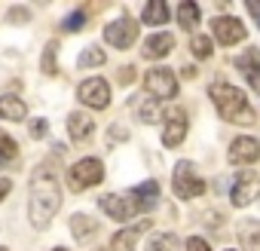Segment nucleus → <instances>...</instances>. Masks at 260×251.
Listing matches in <instances>:
<instances>
[{"label":"nucleus","instance_id":"nucleus-1","mask_svg":"<svg viewBox=\"0 0 260 251\" xmlns=\"http://www.w3.org/2000/svg\"><path fill=\"white\" fill-rule=\"evenodd\" d=\"M61 208V187L55 181L52 172L40 169L34 178H31V205H28V214H31V224L37 230L49 227V221L55 217V211Z\"/></svg>","mask_w":260,"mask_h":251},{"label":"nucleus","instance_id":"nucleus-2","mask_svg":"<svg viewBox=\"0 0 260 251\" xmlns=\"http://www.w3.org/2000/svg\"><path fill=\"white\" fill-rule=\"evenodd\" d=\"M208 95H211L217 113H220L226 122H233V125H251V122H254V113H251L248 98H245L242 89H236V86H230V83H211Z\"/></svg>","mask_w":260,"mask_h":251},{"label":"nucleus","instance_id":"nucleus-3","mask_svg":"<svg viewBox=\"0 0 260 251\" xmlns=\"http://www.w3.org/2000/svg\"><path fill=\"white\" fill-rule=\"evenodd\" d=\"M101 181H104V166H101V160H95V156H86V160L74 163L71 172H68V184H71L74 190H86V187H95V184H101Z\"/></svg>","mask_w":260,"mask_h":251},{"label":"nucleus","instance_id":"nucleus-4","mask_svg":"<svg viewBox=\"0 0 260 251\" xmlns=\"http://www.w3.org/2000/svg\"><path fill=\"white\" fill-rule=\"evenodd\" d=\"M144 89L153 95V101H169L178 95V77L169 68H150L144 74Z\"/></svg>","mask_w":260,"mask_h":251},{"label":"nucleus","instance_id":"nucleus-5","mask_svg":"<svg viewBox=\"0 0 260 251\" xmlns=\"http://www.w3.org/2000/svg\"><path fill=\"white\" fill-rule=\"evenodd\" d=\"M172 184H175V193L181 199H193V196H202L205 193V181L196 175V166L190 160H181L175 166V181Z\"/></svg>","mask_w":260,"mask_h":251},{"label":"nucleus","instance_id":"nucleus-6","mask_svg":"<svg viewBox=\"0 0 260 251\" xmlns=\"http://www.w3.org/2000/svg\"><path fill=\"white\" fill-rule=\"evenodd\" d=\"M77 98H80L86 107L104 110V107L110 104V86H107V80H101V77H89L86 83H80Z\"/></svg>","mask_w":260,"mask_h":251},{"label":"nucleus","instance_id":"nucleus-7","mask_svg":"<svg viewBox=\"0 0 260 251\" xmlns=\"http://www.w3.org/2000/svg\"><path fill=\"white\" fill-rule=\"evenodd\" d=\"M104 40L113 49H128V46L138 40V25L128 19V16H122V19H116V22H110L104 28Z\"/></svg>","mask_w":260,"mask_h":251},{"label":"nucleus","instance_id":"nucleus-8","mask_svg":"<svg viewBox=\"0 0 260 251\" xmlns=\"http://www.w3.org/2000/svg\"><path fill=\"white\" fill-rule=\"evenodd\" d=\"M257 196H260V175L257 172H242L236 178V184H233V193H230L233 205L236 208H245V205L257 202Z\"/></svg>","mask_w":260,"mask_h":251},{"label":"nucleus","instance_id":"nucleus-9","mask_svg":"<svg viewBox=\"0 0 260 251\" xmlns=\"http://www.w3.org/2000/svg\"><path fill=\"white\" fill-rule=\"evenodd\" d=\"M211 34H214V40H220V46H236L245 40V25L233 16H217L211 22Z\"/></svg>","mask_w":260,"mask_h":251},{"label":"nucleus","instance_id":"nucleus-10","mask_svg":"<svg viewBox=\"0 0 260 251\" xmlns=\"http://www.w3.org/2000/svg\"><path fill=\"white\" fill-rule=\"evenodd\" d=\"M260 160V141L251 135H242L230 144V163L233 166H251Z\"/></svg>","mask_w":260,"mask_h":251},{"label":"nucleus","instance_id":"nucleus-11","mask_svg":"<svg viewBox=\"0 0 260 251\" xmlns=\"http://www.w3.org/2000/svg\"><path fill=\"white\" fill-rule=\"evenodd\" d=\"M184 138H187V113L181 107H172L169 110V122L162 129V144L166 147H178Z\"/></svg>","mask_w":260,"mask_h":251},{"label":"nucleus","instance_id":"nucleus-12","mask_svg":"<svg viewBox=\"0 0 260 251\" xmlns=\"http://www.w3.org/2000/svg\"><path fill=\"white\" fill-rule=\"evenodd\" d=\"M98 205H101V211H107L113 221H128L132 214H138V208H135V202H132V199H128V193H125V196H116V193L101 196V199H98Z\"/></svg>","mask_w":260,"mask_h":251},{"label":"nucleus","instance_id":"nucleus-13","mask_svg":"<svg viewBox=\"0 0 260 251\" xmlns=\"http://www.w3.org/2000/svg\"><path fill=\"white\" fill-rule=\"evenodd\" d=\"M150 230V221H138L135 227H122L116 236H113V251H138V239Z\"/></svg>","mask_w":260,"mask_h":251},{"label":"nucleus","instance_id":"nucleus-14","mask_svg":"<svg viewBox=\"0 0 260 251\" xmlns=\"http://www.w3.org/2000/svg\"><path fill=\"white\" fill-rule=\"evenodd\" d=\"M128 199L135 202L138 211H150V208H156V202H159V184H156V181H144V184H138L132 193H128Z\"/></svg>","mask_w":260,"mask_h":251},{"label":"nucleus","instance_id":"nucleus-15","mask_svg":"<svg viewBox=\"0 0 260 251\" xmlns=\"http://www.w3.org/2000/svg\"><path fill=\"white\" fill-rule=\"evenodd\" d=\"M175 49V37L172 34H166V31H159V34H153V37H147L144 40V58H166L169 52Z\"/></svg>","mask_w":260,"mask_h":251},{"label":"nucleus","instance_id":"nucleus-16","mask_svg":"<svg viewBox=\"0 0 260 251\" xmlns=\"http://www.w3.org/2000/svg\"><path fill=\"white\" fill-rule=\"evenodd\" d=\"M236 65H239V71L248 77L251 89L260 92V52H257V49H245V55L236 58Z\"/></svg>","mask_w":260,"mask_h":251},{"label":"nucleus","instance_id":"nucleus-17","mask_svg":"<svg viewBox=\"0 0 260 251\" xmlns=\"http://www.w3.org/2000/svg\"><path fill=\"white\" fill-rule=\"evenodd\" d=\"M92 129H95V122H92V116H89V113L74 110V113L68 116V132H71V138H74V141H86V138L92 135Z\"/></svg>","mask_w":260,"mask_h":251},{"label":"nucleus","instance_id":"nucleus-18","mask_svg":"<svg viewBox=\"0 0 260 251\" xmlns=\"http://www.w3.org/2000/svg\"><path fill=\"white\" fill-rule=\"evenodd\" d=\"M25 113H28V107H25L22 98H16V95H4V98H0V119L19 122V119H25Z\"/></svg>","mask_w":260,"mask_h":251},{"label":"nucleus","instance_id":"nucleus-19","mask_svg":"<svg viewBox=\"0 0 260 251\" xmlns=\"http://www.w3.org/2000/svg\"><path fill=\"white\" fill-rule=\"evenodd\" d=\"M141 22L144 25H166L169 22V7L162 4V0H150V4L144 7V13H141Z\"/></svg>","mask_w":260,"mask_h":251},{"label":"nucleus","instance_id":"nucleus-20","mask_svg":"<svg viewBox=\"0 0 260 251\" xmlns=\"http://www.w3.org/2000/svg\"><path fill=\"white\" fill-rule=\"evenodd\" d=\"M239 239H242L245 251H260V221H245L239 230Z\"/></svg>","mask_w":260,"mask_h":251},{"label":"nucleus","instance_id":"nucleus-21","mask_svg":"<svg viewBox=\"0 0 260 251\" xmlns=\"http://www.w3.org/2000/svg\"><path fill=\"white\" fill-rule=\"evenodd\" d=\"M199 7L193 4V0H184V4L178 7V22H181V28H187V31H193L196 25H199Z\"/></svg>","mask_w":260,"mask_h":251},{"label":"nucleus","instance_id":"nucleus-22","mask_svg":"<svg viewBox=\"0 0 260 251\" xmlns=\"http://www.w3.org/2000/svg\"><path fill=\"white\" fill-rule=\"evenodd\" d=\"M98 230V224L89 217V214H74L71 217V233H74V239H86V236H92Z\"/></svg>","mask_w":260,"mask_h":251},{"label":"nucleus","instance_id":"nucleus-23","mask_svg":"<svg viewBox=\"0 0 260 251\" xmlns=\"http://www.w3.org/2000/svg\"><path fill=\"white\" fill-rule=\"evenodd\" d=\"M16 156H19V144L13 141V135H7L4 129H0V169L10 166Z\"/></svg>","mask_w":260,"mask_h":251},{"label":"nucleus","instance_id":"nucleus-24","mask_svg":"<svg viewBox=\"0 0 260 251\" xmlns=\"http://www.w3.org/2000/svg\"><path fill=\"white\" fill-rule=\"evenodd\" d=\"M104 61H107V55H104V49H98V46L83 49V52H80V58H77V65H80V68H101Z\"/></svg>","mask_w":260,"mask_h":251},{"label":"nucleus","instance_id":"nucleus-25","mask_svg":"<svg viewBox=\"0 0 260 251\" xmlns=\"http://www.w3.org/2000/svg\"><path fill=\"white\" fill-rule=\"evenodd\" d=\"M190 52L196 55V58H211V37H205V34H196L193 40H190Z\"/></svg>","mask_w":260,"mask_h":251},{"label":"nucleus","instance_id":"nucleus-26","mask_svg":"<svg viewBox=\"0 0 260 251\" xmlns=\"http://www.w3.org/2000/svg\"><path fill=\"white\" fill-rule=\"evenodd\" d=\"M55 52H58V43L52 40V43L43 49V61H40V71H43V74H49V77H55V74H58V68H55Z\"/></svg>","mask_w":260,"mask_h":251},{"label":"nucleus","instance_id":"nucleus-27","mask_svg":"<svg viewBox=\"0 0 260 251\" xmlns=\"http://www.w3.org/2000/svg\"><path fill=\"white\" fill-rule=\"evenodd\" d=\"M138 116H141V122H156L159 119V101H153V98L141 101L138 104Z\"/></svg>","mask_w":260,"mask_h":251},{"label":"nucleus","instance_id":"nucleus-28","mask_svg":"<svg viewBox=\"0 0 260 251\" xmlns=\"http://www.w3.org/2000/svg\"><path fill=\"white\" fill-rule=\"evenodd\" d=\"M150 251H178V236H175V233L153 236V242H150Z\"/></svg>","mask_w":260,"mask_h":251},{"label":"nucleus","instance_id":"nucleus-29","mask_svg":"<svg viewBox=\"0 0 260 251\" xmlns=\"http://www.w3.org/2000/svg\"><path fill=\"white\" fill-rule=\"evenodd\" d=\"M83 25H86V13H83V10L71 13V16H68V19L61 22V28H64V31H71V34H74V31H80Z\"/></svg>","mask_w":260,"mask_h":251},{"label":"nucleus","instance_id":"nucleus-30","mask_svg":"<svg viewBox=\"0 0 260 251\" xmlns=\"http://www.w3.org/2000/svg\"><path fill=\"white\" fill-rule=\"evenodd\" d=\"M7 19H10L13 25H25V22H31V10H28V7H13V10L7 13Z\"/></svg>","mask_w":260,"mask_h":251},{"label":"nucleus","instance_id":"nucleus-31","mask_svg":"<svg viewBox=\"0 0 260 251\" xmlns=\"http://www.w3.org/2000/svg\"><path fill=\"white\" fill-rule=\"evenodd\" d=\"M46 132H49L46 119H34V122H31V138H43Z\"/></svg>","mask_w":260,"mask_h":251},{"label":"nucleus","instance_id":"nucleus-32","mask_svg":"<svg viewBox=\"0 0 260 251\" xmlns=\"http://www.w3.org/2000/svg\"><path fill=\"white\" fill-rule=\"evenodd\" d=\"M187 251H211V248H208V242H205V239L190 236V239H187Z\"/></svg>","mask_w":260,"mask_h":251},{"label":"nucleus","instance_id":"nucleus-33","mask_svg":"<svg viewBox=\"0 0 260 251\" xmlns=\"http://www.w3.org/2000/svg\"><path fill=\"white\" fill-rule=\"evenodd\" d=\"M132 80H135V68H122V71H119V83H122V86H128Z\"/></svg>","mask_w":260,"mask_h":251},{"label":"nucleus","instance_id":"nucleus-34","mask_svg":"<svg viewBox=\"0 0 260 251\" xmlns=\"http://www.w3.org/2000/svg\"><path fill=\"white\" fill-rule=\"evenodd\" d=\"M10 190H13V181H10V178H0V202H4V196H7Z\"/></svg>","mask_w":260,"mask_h":251},{"label":"nucleus","instance_id":"nucleus-35","mask_svg":"<svg viewBox=\"0 0 260 251\" xmlns=\"http://www.w3.org/2000/svg\"><path fill=\"white\" fill-rule=\"evenodd\" d=\"M110 138H113V141H119V138H128V132H125V129H119V125H113V132H110Z\"/></svg>","mask_w":260,"mask_h":251},{"label":"nucleus","instance_id":"nucleus-36","mask_svg":"<svg viewBox=\"0 0 260 251\" xmlns=\"http://www.w3.org/2000/svg\"><path fill=\"white\" fill-rule=\"evenodd\" d=\"M52 251H68V248H52Z\"/></svg>","mask_w":260,"mask_h":251},{"label":"nucleus","instance_id":"nucleus-37","mask_svg":"<svg viewBox=\"0 0 260 251\" xmlns=\"http://www.w3.org/2000/svg\"><path fill=\"white\" fill-rule=\"evenodd\" d=\"M254 4H257V0H254ZM257 10H260V4H257Z\"/></svg>","mask_w":260,"mask_h":251},{"label":"nucleus","instance_id":"nucleus-38","mask_svg":"<svg viewBox=\"0 0 260 251\" xmlns=\"http://www.w3.org/2000/svg\"><path fill=\"white\" fill-rule=\"evenodd\" d=\"M0 251H10V248H0Z\"/></svg>","mask_w":260,"mask_h":251}]
</instances>
